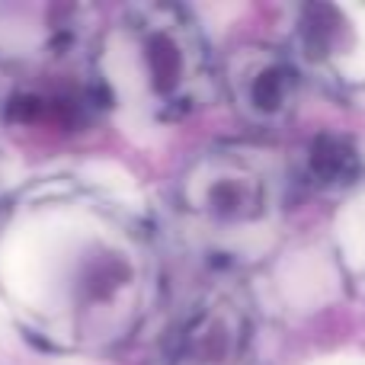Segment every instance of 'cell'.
<instances>
[{
    "mask_svg": "<svg viewBox=\"0 0 365 365\" xmlns=\"http://www.w3.org/2000/svg\"><path fill=\"white\" fill-rule=\"evenodd\" d=\"M64 276L45 314L83 346H119L145 324L158 298V259L138 225L103 205L68 212Z\"/></svg>",
    "mask_w": 365,
    "mask_h": 365,
    "instance_id": "1",
    "label": "cell"
},
{
    "mask_svg": "<svg viewBox=\"0 0 365 365\" xmlns=\"http://www.w3.org/2000/svg\"><path fill=\"white\" fill-rule=\"evenodd\" d=\"M115 68L160 122L199 113L218 90V71L195 16L177 4L125 10L115 32Z\"/></svg>",
    "mask_w": 365,
    "mask_h": 365,
    "instance_id": "2",
    "label": "cell"
},
{
    "mask_svg": "<svg viewBox=\"0 0 365 365\" xmlns=\"http://www.w3.org/2000/svg\"><path fill=\"white\" fill-rule=\"evenodd\" d=\"M276 177L259 158L237 148L205 151L182 170L177 186L180 208L195 225L240 231L269 218Z\"/></svg>",
    "mask_w": 365,
    "mask_h": 365,
    "instance_id": "3",
    "label": "cell"
},
{
    "mask_svg": "<svg viewBox=\"0 0 365 365\" xmlns=\"http://www.w3.org/2000/svg\"><path fill=\"white\" fill-rule=\"evenodd\" d=\"M253 314L234 289H208L173 321L164 340L167 365H247Z\"/></svg>",
    "mask_w": 365,
    "mask_h": 365,
    "instance_id": "4",
    "label": "cell"
},
{
    "mask_svg": "<svg viewBox=\"0 0 365 365\" xmlns=\"http://www.w3.org/2000/svg\"><path fill=\"white\" fill-rule=\"evenodd\" d=\"M218 87L253 128H276L292 119L302 93V64L292 51L263 42L237 45L225 58Z\"/></svg>",
    "mask_w": 365,
    "mask_h": 365,
    "instance_id": "5",
    "label": "cell"
},
{
    "mask_svg": "<svg viewBox=\"0 0 365 365\" xmlns=\"http://www.w3.org/2000/svg\"><path fill=\"white\" fill-rule=\"evenodd\" d=\"M362 177V154L346 135H317L304 151V182L321 192H343L353 189Z\"/></svg>",
    "mask_w": 365,
    "mask_h": 365,
    "instance_id": "6",
    "label": "cell"
},
{
    "mask_svg": "<svg viewBox=\"0 0 365 365\" xmlns=\"http://www.w3.org/2000/svg\"><path fill=\"white\" fill-rule=\"evenodd\" d=\"M356 257H359V266H362V282H365V250H362V253H356Z\"/></svg>",
    "mask_w": 365,
    "mask_h": 365,
    "instance_id": "7",
    "label": "cell"
}]
</instances>
